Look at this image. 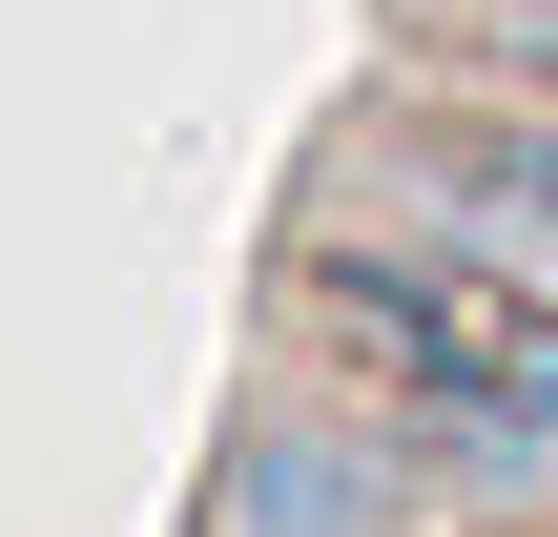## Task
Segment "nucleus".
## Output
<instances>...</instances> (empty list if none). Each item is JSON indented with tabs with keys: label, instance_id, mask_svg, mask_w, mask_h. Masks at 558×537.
Listing matches in <instances>:
<instances>
[{
	"label": "nucleus",
	"instance_id": "obj_1",
	"mask_svg": "<svg viewBox=\"0 0 558 537\" xmlns=\"http://www.w3.org/2000/svg\"><path fill=\"white\" fill-rule=\"evenodd\" d=\"M414 517H435V455L393 393H248L186 497V537H414Z\"/></svg>",
	"mask_w": 558,
	"mask_h": 537
},
{
	"label": "nucleus",
	"instance_id": "obj_2",
	"mask_svg": "<svg viewBox=\"0 0 558 537\" xmlns=\"http://www.w3.org/2000/svg\"><path fill=\"white\" fill-rule=\"evenodd\" d=\"M497 21H558V0H497Z\"/></svg>",
	"mask_w": 558,
	"mask_h": 537
}]
</instances>
